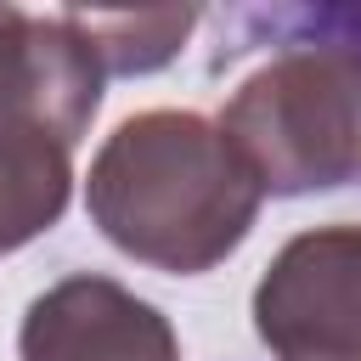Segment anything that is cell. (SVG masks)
<instances>
[{"instance_id": "cell-2", "label": "cell", "mask_w": 361, "mask_h": 361, "mask_svg": "<svg viewBox=\"0 0 361 361\" xmlns=\"http://www.w3.org/2000/svg\"><path fill=\"white\" fill-rule=\"evenodd\" d=\"M248 34L276 51L226 96L220 130L271 197L361 180V51L299 28L288 11H248Z\"/></svg>"}, {"instance_id": "cell-6", "label": "cell", "mask_w": 361, "mask_h": 361, "mask_svg": "<svg viewBox=\"0 0 361 361\" xmlns=\"http://www.w3.org/2000/svg\"><path fill=\"white\" fill-rule=\"evenodd\" d=\"M68 23L96 51L102 73H152V68H164L186 45L197 11L192 6H164V11H68Z\"/></svg>"}, {"instance_id": "cell-7", "label": "cell", "mask_w": 361, "mask_h": 361, "mask_svg": "<svg viewBox=\"0 0 361 361\" xmlns=\"http://www.w3.org/2000/svg\"><path fill=\"white\" fill-rule=\"evenodd\" d=\"M288 17L310 34H327L350 51H361V6H288Z\"/></svg>"}, {"instance_id": "cell-3", "label": "cell", "mask_w": 361, "mask_h": 361, "mask_svg": "<svg viewBox=\"0 0 361 361\" xmlns=\"http://www.w3.org/2000/svg\"><path fill=\"white\" fill-rule=\"evenodd\" d=\"M254 333L276 361H361V226L288 237L254 282Z\"/></svg>"}, {"instance_id": "cell-4", "label": "cell", "mask_w": 361, "mask_h": 361, "mask_svg": "<svg viewBox=\"0 0 361 361\" xmlns=\"http://www.w3.org/2000/svg\"><path fill=\"white\" fill-rule=\"evenodd\" d=\"M17 355L23 361H180V344L158 305H147L113 276L73 271L23 310Z\"/></svg>"}, {"instance_id": "cell-1", "label": "cell", "mask_w": 361, "mask_h": 361, "mask_svg": "<svg viewBox=\"0 0 361 361\" xmlns=\"http://www.w3.org/2000/svg\"><path fill=\"white\" fill-rule=\"evenodd\" d=\"M259 197L226 130L186 107L130 113L85 175L96 231L135 265L169 276H203L237 254L259 220Z\"/></svg>"}, {"instance_id": "cell-5", "label": "cell", "mask_w": 361, "mask_h": 361, "mask_svg": "<svg viewBox=\"0 0 361 361\" xmlns=\"http://www.w3.org/2000/svg\"><path fill=\"white\" fill-rule=\"evenodd\" d=\"M73 192V141L56 130L0 113V254L51 231Z\"/></svg>"}, {"instance_id": "cell-8", "label": "cell", "mask_w": 361, "mask_h": 361, "mask_svg": "<svg viewBox=\"0 0 361 361\" xmlns=\"http://www.w3.org/2000/svg\"><path fill=\"white\" fill-rule=\"evenodd\" d=\"M0 11H6V6H0Z\"/></svg>"}]
</instances>
